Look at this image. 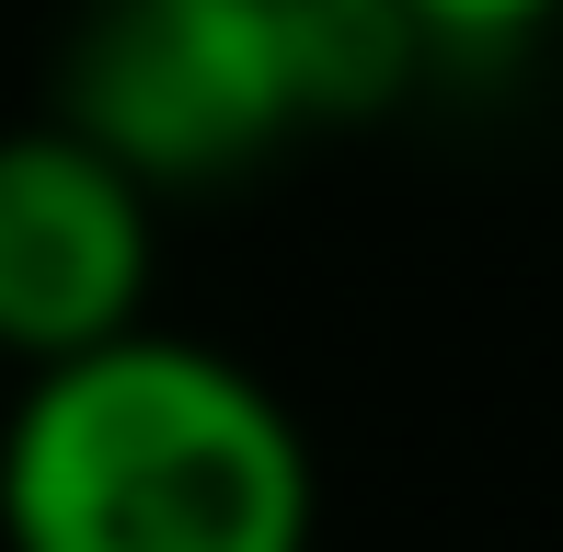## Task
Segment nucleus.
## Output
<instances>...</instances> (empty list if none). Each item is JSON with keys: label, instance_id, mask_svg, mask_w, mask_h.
<instances>
[{"label": "nucleus", "instance_id": "1", "mask_svg": "<svg viewBox=\"0 0 563 552\" xmlns=\"http://www.w3.org/2000/svg\"><path fill=\"white\" fill-rule=\"evenodd\" d=\"M311 518L299 415L196 334L126 322L0 415V552H311Z\"/></svg>", "mask_w": 563, "mask_h": 552}, {"label": "nucleus", "instance_id": "2", "mask_svg": "<svg viewBox=\"0 0 563 552\" xmlns=\"http://www.w3.org/2000/svg\"><path fill=\"white\" fill-rule=\"evenodd\" d=\"M58 128L104 150L139 196L242 185L299 139L265 0H92L58 46Z\"/></svg>", "mask_w": 563, "mask_h": 552}, {"label": "nucleus", "instance_id": "3", "mask_svg": "<svg viewBox=\"0 0 563 552\" xmlns=\"http://www.w3.org/2000/svg\"><path fill=\"white\" fill-rule=\"evenodd\" d=\"M150 196L58 115L0 128V357L58 368L150 311Z\"/></svg>", "mask_w": 563, "mask_h": 552}, {"label": "nucleus", "instance_id": "4", "mask_svg": "<svg viewBox=\"0 0 563 552\" xmlns=\"http://www.w3.org/2000/svg\"><path fill=\"white\" fill-rule=\"evenodd\" d=\"M265 12H276V58H288L299 128L391 115L426 69V35L402 23V0H265Z\"/></svg>", "mask_w": 563, "mask_h": 552}, {"label": "nucleus", "instance_id": "5", "mask_svg": "<svg viewBox=\"0 0 563 552\" xmlns=\"http://www.w3.org/2000/svg\"><path fill=\"white\" fill-rule=\"evenodd\" d=\"M402 23L426 46H518L552 23V0H402Z\"/></svg>", "mask_w": 563, "mask_h": 552}]
</instances>
